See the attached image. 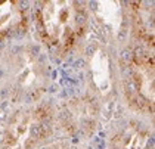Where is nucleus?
<instances>
[{"mask_svg": "<svg viewBox=\"0 0 155 149\" xmlns=\"http://www.w3.org/2000/svg\"><path fill=\"white\" fill-rule=\"evenodd\" d=\"M43 40L61 53L71 50L84 34L87 15L75 2H46L38 13Z\"/></svg>", "mask_w": 155, "mask_h": 149, "instance_id": "f257e3e1", "label": "nucleus"}, {"mask_svg": "<svg viewBox=\"0 0 155 149\" xmlns=\"http://www.w3.org/2000/svg\"><path fill=\"white\" fill-rule=\"evenodd\" d=\"M25 27V15L18 2H0V35L16 34Z\"/></svg>", "mask_w": 155, "mask_h": 149, "instance_id": "f03ea898", "label": "nucleus"}]
</instances>
